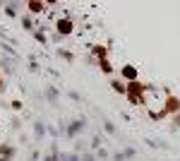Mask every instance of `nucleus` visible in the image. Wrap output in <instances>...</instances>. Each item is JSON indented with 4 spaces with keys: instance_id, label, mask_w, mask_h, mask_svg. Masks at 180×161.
Here are the masks:
<instances>
[{
    "instance_id": "1",
    "label": "nucleus",
    "mask_w": 180,
    "mask_h": 161,
    "mask_svg": "<svg viewBox=\"0 0 180 161\" xmlns=\"http://www.w3.org/2000/svg\"><path fill=\"white\" fill-rule=\"evenodd\" d=\"M58 29L62 34H70V32H72V24H70L67 19H60V22H58Z\"/></svg>"
}]
</instances>
